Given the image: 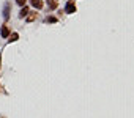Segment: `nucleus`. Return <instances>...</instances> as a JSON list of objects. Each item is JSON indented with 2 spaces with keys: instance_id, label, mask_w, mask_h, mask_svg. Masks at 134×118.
I'll use <instances>...</instances> for the list:
<instances>
[{
  "instance_id": "obj_1",
  "label": "nucleus",
  "mask_w": 134,
  "mask_h": 118,
  "mask_svg": "<svg viewBox=\"0 0 134 118\" xmlns=\"http://www.w3.org/2000/svg\"><path fill=\"white\" fill-rule=\"evenodd\" d=\"M76 10H77L76 2H74V0H68V2H66V5H65V13L73 14V13H76Z\"/></svg>"
},
{
  "instance_id": "obj_2",
  "label": "nucleus",
  "mask_w": 134,
  "mask_h": 118,
  "mask_svg": "<svg viewBox=\"0 0 134 118\" xmlns=\"http://www.w3.org/2000/svg\"><path fill=\"white\" fill-rule=\"evenodd\" d=\"M10 10H11V3H10V2H7V3H5V7H3V19H5V21H8V19H10Z\"/></svg>"
},
{
  "instance_id": "obj_3",
  "label": "nucleus",
  "mask_w": 134,
  "mask_h": 118,
  "mask_svg": "<svg viewBox=\"0 0 134 118\" xmlns=\"http://www.w3.org/2000/svg\"><path fill=\"white\" fill-rule=\"evenodd\" d=\"M47 2V8L51 10V11H54L57 7H58V0H46Z\"/></svg>"
},
{
  "instance_id": "obj_4",
  "label": "nucleus",
  "mask_w": 134,
  "mask_h": 118,
  "mask_svg": "<svg viewBox=\"0 0 134 118\" xmlns=\"http://www.w3.org/2000/svg\"><path fill=\"white\" fill-rule=\"evenodd\" d=\"M0 35H2V38H8V36H10V28H8V25H2V28H0Z\"/></svg>"
},
{
  "instance_id": "obj_5",
  "label": "nucleus",
  "mask_w": 134,
  "mask_h": 118,
  "mask_svg": "<svg viewBox=\"0 0 134 118\" xmlns=\"http://www.w3.org/2000/svg\"><path fill=\"white\" fill-rule=\"evenodd\" d=\"M36 17H38V13H35V11H29V14L25 16L27 22H33V21H35Z\"/></svg>"
},
{
  "instance_id": "obj_6",
  "label": "nucleus",
  "mask_w": 134,
  "mask_h": 118,
  "mask_svg": "<svg viewBox=\"0 0 134 118\" xmlns=\"http://www.w3.org/2000/svg\"><path fill=\"white\" fill-rule=\"evenodd\" d=\"M30 3H32V7L36 8V10H41V8H43V0H30Z\"/></svg>"
},
{
  "instance_id": "obj_7",
  "label": "nucleus",
  "mask_w": 134,
  "mask_h": 118,
  "mask_svg": "<svg viewBox=\"0 0 134 118\" xmlns=\"http://www.w3.org/2000/svg\"><path fill=\"white\" fill-rule=\"evenodd\" d=\"M8 39H10V43H14V41H18V39H19V33H10Z\"/></svg>"
},
{
  "instance_id": "obj_8",
  "label": "nucleus",
  "mask_w": 134,
  "mask_h": 118,
  "mask_svg": "<svg viewBox=\"0 0 134 118\" xmlns=\"http://www.w3.org/2000/svg\"><path fill=\"white\" fill-rule=\"evenodd\" d=\"M29 14V8L27 7H22V10H21V13H19V17H25Z\"/></svg>"
},
{
  "instance_id": "obj_9",
  "label": "nucleus",
  "mask_w": 134,
  "mask_h": 118,
  "mask_svg": "<svg viewBox=\"0 0 134 118\" xmlns=\"http://www.w3.org/2000/svg\"><path fill=\"white\" fill-rule=\"evenodd\" d=\"M46 22L54 24V22H57V17H55V16H47V17H46Z\"/></svg>"
},
{
  "instance_id": "obj_10",
  "label": "nucleus",
  "mask_w": 134,
  "mask_h": 118,
  "mask_svg": "<svg viewBox=\"0 0 134 118\" xmlns=\"http://www.w3.org/2000/svg\"><path fill=\"white\" fill-rule=\"evenodd\" d=\"M16 3H18L19 7H25V3H27V0H16Z\"/></svg>"
},
{
  "instance_id": "obj_11",
  "label": "nucleus",
  "mask_w": 134,
  "mask_h": 118,
  "mask_svg": "<svg viewBox=\"0 0 134 118\" xmlns=\"http://www.w3.org/2000/svg\"><path fill=\"white\" fill-rule=\"evenodd\" d=\"M0 68H2V54H0Z\"/></svg>"
}]
</instances>
